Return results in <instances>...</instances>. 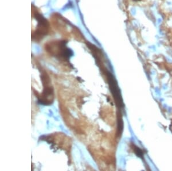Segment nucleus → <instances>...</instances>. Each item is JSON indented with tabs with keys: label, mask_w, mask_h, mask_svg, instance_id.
Returning <instances> with one entry per match:
<instances>
[{
	"label": "nucleus",
	"mask_w": 172,
	"mask_h": 171,
	"mask_svg": "<svg viewBox=\"0 0 172 171\" xmlns=\"http://www.w3.org/2000/svg\"><path fill=\"white\" fill-rule=\"evenodd\" d=\"M46 48L47 52L60 60L68 62L73 55L72 52L67 47L65 41H56L48 43Z\"/></svg>",
	"instance_id": "nucleus-1"
},
{
	"label": "nucleus",
	"mask_w": 172,
	"mask_h": 171,
	"mask_svg": "<svg viewBox=\"0 0 172 171\" xmlns=\"http://www.w3.org/2000/svg\"><path fill=\"white\" fill-rule=\"evenodd\" d=\"M41 80L44 87L42 93L37 96L39 102L44 106L51 105L54 101V89L48 74L45 71L41 73Z\"/></svg>",
	"instance_id": "nucleus-2"
},
{
	"label": "nucleus",
	"mask_w": 172,
	"mask_h": 171,
	"mask_svg": "<svg viewBox=\"0 0 172 171\" xmlns=\"http://www.w3.org/2000/svg\"><path fill=\"white\" fill-rule=\"evenodd\" d=\"M102 70L106 77L111 93L113 95L116 107L119 110L122 109L124 107L123 99L122 98L120 89L118 85L117 81L114 76L106 68H105Z\"/></svg>",
	"instance_id": "nucleus-3"
},
{
	"label": "nucleus",
	"mask_w": 172,
	"mask_h": 171,
	"mask_svg": "<svg viewBox=\"0 0 172 171\" xmlns=\"http://www.w3.org/2000/svg\"><path fill=\"white\" fill-rule=\"evenodd\" d=\"M34 15L39 23L37 30L33 35H32V38L35 41H39L47 34L49 28L48 23L40 14L37 13L36 14H34Z\"/></svg>",
	"instance_id": "nucleus-4"
},
{
	"label": "nucleus",
	"mask_w": 172,
	"mask_h": 171,
	"mask_svg": "<svg viewBox=\"0 0 172 171\" xmlns=\"http://www.w3.org/2000/svg\"><path fill=\"white\" fill-rule=\"evenodd\" d=\"M123 129V122L122 119V116L119 110L117 111V131L116 134L118 137L121 136Z\"/></svg>",
	"instance_id": "nucleus-5"
},
{
	"label": "nucleus",
	"mask_w": 172,
	"mask_h": 171,
	"mask_svg": "<svg viewBox=\"0 0 172 171\" xmlns=\"http://www.w3.org/2000/svg\"><path fill=\"white\" fill-rule=\"evenodd\" d=\"M133 149H134V153L139 157H142V156H143V152L142 151L139 149L138 148V147L135 146H133Z\"/></svg>",
	"instance_id": "nucleus-6"
}]
</instances>
